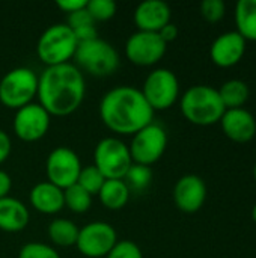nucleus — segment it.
<instances>
[{"instance_id":"1","label":"nucleus","mask_w":256,"mask_h":258,"mask_svg":"<svg viewBox=\"0 0 256 258\" xmlns=\"http://www.w3.org/2000/svg\"><path fill=\"white\" fill-rule=\"evenodd\" d=\"M86 83L81 70L68 62L47 67L38 77L39 104L50 116H68L83 103Z\"/></svg>"},{"instance_id":"2","label":"nucleus","mask_w":256,"mask_h":258,"mask_svg":"<svg viewBox=\"0 0 256 258\" xmlns=\"http://www.w3.org/2000/svg\"><path fill=\"white\" fill-rule=\"evenodd\" d=\"M100 116L104 125L112 132L134 135L152 122L154 109L140 89L133 86H116L103 95Z\"/></svg>"},{"instance_id":"3","label":"nucleus","mask_w":256,"mask_h":258,"mask_svg":"<svg viewBox=\"0 0 256 258\" xmlns=\"http://www.w3.org/2000/svg\"><path fill=\"white\" fill-rule=\"evenodd\" d=\"M180 107L189 122L201 127L220 122L226 112L217 89L208 85H195L189 88L180 100Z\"/></svg>"},{"instance_id":"4","label":"nucleus","mask_w":256,"mask_h":258,"mask_svg":"<svg viewBox=\"0 0 256 258\" xmlns=\"http://www.w3.org/2000/svg\"><path fill=\"white\" fill-rule=\"evenodd\" d=\"M77 39L68 24H53L44 30L36 44V54L47 67L68 63L77 50Z\"/></svg>"},{"instance_id":"5","label":"nucleus","mask_w":256,"mask_h":258,"mask_svg":"<svg viewBox=\"0 0 256 258\" xmlns=\"http://www.w3.org/2000/svg\"><path fill=\"white\" fill-rule=\"evenodd\" d=\"M74 57L81 70L95 77L112 76L119 67L118 50L100 36L88 42H80Z\"/></svg>"},{"instance_id":"6","label":"nucleus","mask_w":256,"mask_h":258,"mask_svg":"<svg viewBox=\"0 0 256 258\" xmlns=\"http://www.w3.org/2000/svg\"><path fill=\"white\" fill-rule=\"evenodd\" d=\"M38 95V76L27 67L8 71L0 80V103L9 109H21Z\"/></svg>"},{"instance_id":"7","label":"nucleus","mask_w":256,"mask_h":258,"mask_svg":"<svg viewBox=\"0 0 256 258\" xmlns=\"http://www.w3.org/2000/svg\"><path fill=\"white\" fill-rule=\"evenodd\" d=\"M133 165L128 145L118 138L101 139L94 151V166L107 180H122Z\"/></svg>"},{"instance_id":"8","label":"nucleus","mask_w":256,"mask_h":258,"mask_svg":"<svg viewBox=\"0 0 256 258\" xmlns=\"http://www.w3.org/2000/svg\"><path fill=\"white\" fill-rule=\"evenodd\" d=\"M167 147V133L163 125L151 122L134 133L128 147L133 163L151 166L161 159Z\"/></svg>"},{"instance_id":"9","label":"nucleus","mask_w":256,"mask_h":258,"mask_svg":"<svg viewBox=\"0 0 256 258\" xmlns=\"http://www.w3.org/2000/svg\"><path fill=\"white\" fill-rule=\"evenodd\" d=\"M142 94L155 110H164L175 104L180 97V82L174 71L157 68L151 71L142 86Z\"/></svg>"},{"instance_id":"10","label":"nucleus","mask_w":256,"mask_h":258,"mask_svg":"<svg viewBox=\"0 0 256 258\" xmlns=\"http://www.w3.org/2000/svg\"><path fill=\"white\" fill-rule=\"evenodd\" d=\"M118 243L115 228L107 222H91L78 230L77 249L88 258L107 257V254Z\"/></svg>"},{"instance_id":"11","label":"nucleus","mask_w":256,"mask_h":258,"mask_svg":"<svg viewBox=\"0 0 256 258\" xmlns=\"http://www.w3.org/2000/svg\"><path fill=\"white\" fill-rule=\"evenodd\" d=\"M81 168V162L75 151L68 147H57L48 154L45 162L47 181L65 190L77 183Z\"/></svg>"},{"instance_id":"12","label":"nucleus","mask_w":256,"mask_h":258,"mask_svg":"<svg viewBox=\"0 0 256 258\" xmlns=\"http://www.w3.org/2000/svg\"><path fill=\"white\" fill-rule=\"evenodd\" d=\"M167 44L160 38L157 32L137 30L130 35L125 42L127 59L139 67L155 65L166 53Z\"/></svg>"},{"instance_id":"13","label":"nucleus","mask_w":256,"mask_h":258,"mask_svg":"<svg viewBox=\"0 0 256 258\" xmlns=\"http://www.w3.org/2000/svg\"><path fill=\"white\" fill-rule=\"evenodd\" d=\"M50 119V113L39 103H30L15 112L12 127L17 138L24 142H35L47 135Z\"/></svg>"},{"instance_id":"14","label":"nucleus","mask_w":256,"mask_h":258,"mask_svg":"<svg viewBox=\"0 0 256 258\" xmlns=\"http://www.w3.org/2000/svg\"><path fill=\"white\" fill-rule=\"evenodd\" d=\"M207 200V184L195 174L183 175L174 187L175 206L184 213H196Z\"/></svg>"},{"instance_id":"15","label":"nucleus","mask_w":256,"mask_h":258,"mask_svg":"<svg viewBox=\"0 0 256 258\" xmlns=\"http://www.w3.org/2000/svg\"><path fill=\"white\" fill-rule=\"evenodd\" d=\"M246 44V39L237 30L225 32L213 41L210 47V57L214 65L220 68H231L243 59Z\"/></svg>"},{"instance_id":"16","label":"nucleus","mask_w":256,"mask_h":258,"mask_svg":"<svg viewBox=\"0 0 256 258\" xmlns=\"http://www.w3.org/2000/svg\"><path fill=\"white\" fill-rule=\"evenodd\" d=\"M220 125L225 136L237 144H247L256 135L255 116L244 107L226 110L220 119Z\"/></svg>"},{"instance_id":"17","label":"nucleus","mask_w":256,"mask_h":258,"mask_svg":"<svg viewBox=\"0 0 256 258\" xmlns=\"http://www.w3.org/2000/svg\"><path fill=\"white\" fill-rule=\"evenodd\" d=\"M170 6L163 0H145L137 5L134 11V23L139 30L157 32L170 23Z\"/></svg>"},{"instance_id":"18","label":"nucleus","mask_w":256,"mask_h":258,"mask_svg":"<svg viewBox=\"0 0 256 258\" xmlns=\"http://www.w3.org/2000/svg\"><path fill=\"white\" fill-rule=\"evenodd\" d=\"M29 200L32 207L44 215H54L65 207L63 190L50 181L35 184L30 190Z\"/></svg>"},{"instance_id":"19","label":"nucleus","mask_w":256,"mask_h":258,"mask_svg":"<svg viewBox=\"0 0 256 258\" xmlns=\"http://www.w3.org/2000/svg\"><path fill=\"white\" fill-rule=\"evenodd\" d=\"M30 215L24 203L17 198L5 197L0 200V230L6 233H18L29 224Z\"/></svg>"},{"instance_id":"20","label":"nucleus","mask_w":256,"mask_h":258,"mask_svg":"<svg viewBox=\"0 0 256 258\" xmlns=\"http://www.w3.org/2000/svg\"><path fill=\"white\" fill-rule=\"evenodd\" d=\"M237 32L247 41L256 42V0H240L235 5Z\"/></svg>"},{"instance_id":"21","label":"nucleus","mask_w":256,"mask_h":258,"mask_svg":"<svg viewBox=\"0 0 256 258\" xmlns=\"http://www.w3.org/2000/svg\"><path fill=\"white\" fill-rule=\"evenodd\" d=\"M220 100L225 106L226 110L229 109H241L249 100L250 89L246 82L240 79H231L225 82L219 89H217Z\"/></svg>"},{"instance_id":"22","label":"nucleus","mask_w":256,"mask_h":258,"mask_svg":"<svg viewBox=\"0 0 256 258\" xmlns=\"http://www.w3.org/2000/svg\"><path fill=\"white\" fill-rule=\"evenodd\" d=\"M130 190L124 180H106L98 197L101 204L109 210H121L130 200Z\"/></svg>"},{"instance_id":"23","label":"nucleus","mask_w":256,"mask_h":258,"mask_svg":"<svg viewBox=\"0 0 256 258\" xmlns=\"http://www.w3.org/2000/svg\"><path fill=\"white\" fill-rule=\"evenodd\" d=\"M78 230L80 228L72 221L57 218V219L50 222V225L47 228V233H48L50 240L56 246L69 248V246H74L77 243Z\"/></svg>"},{"instance_id":"24","label":"nucleus","mask_w":256,"mask_h":258,"mask_svg":"<svg viewBox=\"0 0 256 258\" xmlns=\"http://www.w3.org/2000/svg\"><path fill=\"white\" fill-rule=\"evenodd\" d=\"M122 180L127 184L130 194L140 195V194H145L149 189V186L152 183V171H151L149 166L133 163Z\"/></svg>"},{"instance_id":"25","label":"nucleus","mask_w":256,"mask_h":258,"mask_svg":"<svg viewBox=\"0 0 256 258\" xmlns=\"http://www.w3.org/2000/svg\"><path fill=\"white\" fill-rule=\"evenodd\" d=\"M63 203L74 213H84L92 206V195H89L77 183L63 190Z\"/></svg>"},{"instance_id":"26","label":"nucleus","mask_w":256,"mask_h":258,"mask_svg":"<svg viewBox=\"0 0 256 258\" xmlns=\"http://www.w3.org/2000/svg\"><path fill=\"white\" fill-rule=\"evenodd\" d=\"M106 177L97 169V166L94 165H89V166H84L81 168L80 174H78V178H77V184L80 187H83L89 195H98L103 184L106 183Z\"/></svg>"},{"instance_id":"27","label":"nucleus","mask_w":256,"mask_h":258,"mask_svg":"<svg viewBox=\"0 0 256 258\" xmlns=\"http://www.w3.org/2000/svg\"><path fill=\"white\" fill-rule=\"evenodd\" d=\"M86 9L97 21H107L116 14V3L113 0H88Z\"/></svg>"},{"instance_id":"28","label":"nucleus","mask_w":256,"mask_h":258,"mask_svg":"<svg viewBox=\"0 0 256 258\" xmlns=\"http://www.w3.org/2000/svg\"><path fill=\"white\" fill-rule=\"evenodd\" d=\"M18 258H60V255L50 245L39 243V242H30V243H26L20 249Z\"/></svg>"},{"instance_id":"29","label":"nucleus","mask_w":256,"mask_h":258,"mask_svg":"<svg viewBox=\"0 0 256 258\" xmlns=\"http://www.w3.org/2000/svg\"><path fill=\"white\" fill-rule=\"evenodd\" d=\"M226 14V5L223 0H204L201 3V15L208 23H219Z\"/></svg>"},{"instance_id":"30","label":"nucleus","mask_w":256,"mask_h":258,"mask_svg":"<svg viewBox=\"0 0 256 258\" xmlns=\"http://www.w3.org/2000/svg\"><path fill=\"white\" fill-rule=\"evenodd\" d=\"M106 258H143L140 248L131 240H118Z\"/></svg>"},{"instance_id":"31","label":"nucleus","mask_w":256,"mask_h":258,"mask_svg":"<svg viewBox=\"0 0 256 258\" xmlns=\"http://www.w3.org/2000/svg\"><path fill=\"white\" fill-rule=\"evenodd\" d=\"M66 24L74 30V29H78V27L95 24V20L91 17L88 9L83 8V9H78V11H74V12L68 14V23Z\"/></svg>"},{"instance_id":"32","label":"nucleus","mask_w":256,"mask_h":258,"mask_svg":"<svg viewBox=\"0 0 256 258\" xmlns=\"http://www.w3.org/2000/svg\"><path fill=\"white\" fill-rule=\"evenodd\" d=\"M74 35H75V39L77 42H88V41H92V39H97L98 38V30H97V26L95 24H91V26H84V27H78V29H74L72 30Z\"/></svg>"},{"instance_id":"33","label":"nucleus","mask_w":256,"mask_h":258,"mask_svg":"<svg viewBox=\"0 0 256 258\" xmlns=\"http://www.w3.org/2000/svg\"><path fill=\"white\" fill-rule=\"evenodd\" d=\"M86 3H88V0H57L56 2L57 8L68 12V14L86 8Z\"/></svg>"},{"instance_id":"34","label":"nucleus","mask_w":256,"mask_h":258,"mask_svg":"<svg viewBox=\"0 0 256 258\" xmlns=\"http://www.w3.org/2000/svg\"><path fill=\"white\" fill-rule=\"evenodd\" d=\"M11 150H12L11 138H9V135L5 130L0 128V165L9 157Z\"/></svg>"},{"instance_id":"35","label":"nucleus","mask_w":256,"mask_h":258,"mask_svg":"<svg viewBox=\"0 0 256 258\" xmlns=\"http://www.w3.org/2000/svg\"><path fill=\"white\" fill-rule=\"evenodd\" d=\"M158 35L166 44H169V42H172V41H175L178 38V27L174 23H167L164 27H161L158 30Z\"/></svg>"},{"instance_id":"36","label":"nucleus","mask_w":256,"mask_h":258,"mask_svg":"<svg viewBox=\"0 0 256 258\" xmlns=\"http://www.w3.org/2000/svg\"><path fill=\"white\" fill-rule=\"evenodd\" d=\"M11 189H12V180L9 174L0 169V200L5 197H9Z\"/></svg>"},{"instance_id":"37","label":"nucleus","mask_w":256,"mask_h":258,"mask_svg":"<svg viewBox=\"0 0 256 258\" xmlns=\"http://www.w3.org/2000/svg\"><path fill=\"white\" fill-rule=\"evenodd\" d=\"M252 219H253V222L256 224V204L253 206V209H252Z\"/></svg>"},{"instance_id":"38","label":"nucleus","mask_w":256,"mask_h":258,"mask_svg":"<svg viewBox=\"0 0 256 258\" xmlns=\"http://www.w3.org/2000/svg\"><path fill=\"white\" fill-rule=\"evenodd\" d=\"M253 178H255V181H256V163H255V166H253Z\"/></svg>"}]
</instances>
